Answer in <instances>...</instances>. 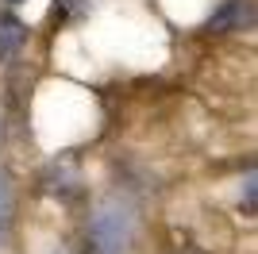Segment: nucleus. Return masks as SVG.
I'll use <instances>...</instances> for the list:
<instances>
[{
	"label": "nucleus",
	"mask_w": 258,
	"mask_h": 254,
	"mask_svg": "<svg viewBox=\"0 0 258 254\" xmlns=\"http://www.w3.org/2000/svg\"><path fill=\"white\" fill-rule=\"evenodd\" d=\"M131 235H135V204L116 193L93 208L85 246L89 254H123L131 246Z\"/></svg>",
	"instance_id": "nucleus-1"
},
{
	"label": "nucleus",
	"mask_w": 258,
	"mask_h": 254,
	"mask_svg": "<svg viewBox=\"0 0 258 254\" xmlns=\"http://www.w3.org/2000/svg\"><path fill=\"white\" fill-rule=\"evenodd\" d=\"M250 23H254V12H250L247 0H227L208 20V35H227V31H239V27H250Z\"/></svg>",
	"instance_id": "nucleus-2"
},
{
	"label": "nucleus",
	"mask_w": 258,
	"mask_h": 254,
	"mask_svg": "<svg viewBox=\"0 0 258 254\" xmlns=\"http://www.w3.org/2000/svg\"><path fill=\"white\" fill-rule=\"evenodd\" d=\"M27 42V23L16 16H0V62H12Z\"/></svg>",
	"instance_id": "nucleus-3"
},
{
	"label": "nucleus",
	"mask_w": 258,
	"mask_h": 254,
	"mask_svg": "<svg viewBox=\"0 0 258 254\" xmlns=\"http://www.w3.org/2000/svg\"><path fill=\"white\" fill-rule=\"evenodd\" d=\"M89 12V0H54V20L66 23V20H81Z\"/></svg>",
	"instance_id": "nucleus-4"
},
{
	"label": "nucleus",
	"mask_w": 258,
	"mask_h": 254,
	"mask_svg": "<svg viewBox=\"0 0 258 254\" xmlns=\"http://www.w3.org/2000/svg\"><path fill=\"white\" fill-rule=\"evenodd\" d=\"M8 223H12V181H8V173L0 169V235H4Z\"/></svg>",
	"instance_id": "nucleus-5"
},
{
	"label": "nucleus",
	"mask_w": 258,
	"mask_h": 254,
	"mask_svg": "<svg viewBox=\"0 0 258 254\" xmlns=\"http://www.w3.org/2000/svg\"><path fill=\"white\" fill-rule=\"evenodd\" d=\"M243 208L254 212V173H247V189H243Z\"/></svg>",
	"instance_id": "nucleus-6"
},
{
	"label": "nucleus",
	"mask_w": 258,
	"mask_h": 254,
	"mask_svg": "<svg viewBox=\"0 0 258 254\" xmlns=\"http://www.w3.org/2000/svg\"><path fill=\"white\" fill-rule=\"evenodd\" d=\"M181 254H197V250H181Z\"/></svg>",
	"instance_id": "nucleus-7"
},
{
	"label": "nucleus",
	"mask_w": 258,
	"mask_h": 254,
	"mask_svg": "<svg viewBox=\"0 0 258 254\" xmlns=\"http://www.w3.org/2000/svg\"><path fill=\"white\" fill-rule=\"evenodd\" d=\"M12 4H16V0H12Z\"/></svg>",
	"instance_id": "nucleus-8"
}]
</instances>
